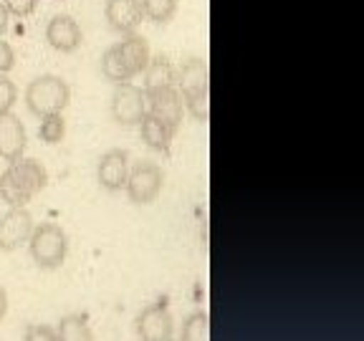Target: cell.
<instances>
[{
  "label": "cell",
  "instance_id": "cell-1",
  "mask_svg": "<svg viewBox=\"0 0 364 341\" xmlns=\"http://www.w3.org/2000/svg\"><path fill=\"white\" fill-rule=\"evenodd\" d=\"M48 185V172L38 159H16L0 172V200L11 207H26Z\"/></svg>",
  "mask_w": 364,
  "mask_h": 341
},
{
  "label": "cell",
  "instance_id": "cell-2",
  "mask_svg": "<svg viewBox=\"0 0 364 341\" xmlns=\"http://www.w3.org/2000/svg\"><path fill=\"white\" fill-rule=\"evenodd\" d=\"M177 91L182 104L195 119L208 124L210 121V74L205 58H188L177 66Z\"/></svg>",
  "mask_w": 364,
  "mask_h": 341
},
{
  "label": "cell",
  "instance_id": "cell-3",
  "mask_svg": "<svg viewBox=\"0 0 364 341\" xmlns=\"http://www.w3.org/2000/svg\"><path fill=\"white\" fill-rule=\"evenodd\" d=\"M68 104H71V86L56 74H41L26 86V107L38 119L48 114H63Z\"/></svg>",
  "mask_w": 364,
  "mask_h": 341
},
{
  "label": "cell",
  "instance_id": "cell-4",
  "mask_svg": "<svg viewBox=\"0 0 364 341\" xmlns=\"http://www.w3.org/2000/svg\"><path fill=\"white\" fill-rule=\"evenodd\" d=\"M28 250L36 266L43 268V271H53L68 256L66 230L61 225H56V222H41V225L33 227V233H31Z\"/></svg>",
  "mask_w": 364,
  "mask_h": 341
},
{
  "label": "cell",
  "instance_id": "cell-5",
  "mask_svg": "<svg viewBox=\"0 0 364 341\" xmlns=\"http://www.w3.org/2000/svg\"><path fill=\"white\" fill-rule=\"evenodd\" d=\"M162 185H165V172L157 162H136L134 167H129V175H127L124 193L127 197L134 205H152L154 200L162 193Z\"/></svg>",
  "mask_w": 364,
  "mask_h": 341
},
{
  "label": "cell",
  "instance_id": "cell-6",
  "mask_svg": "<svg viewBox=\"0 0 364 341\" xmlns=\"http://www.w3.org/2000/svg\"><path fill=\"white\" fill-rule=\"evenodd\" d=\"M147 114V99L144 89H139L132 81L114 84L112 94V119L122 126H139L142 117Z\"/></svg>",
  "mask_w": 364,
  "mask_h": 341
},
{
  "label": "cell",
  "instance_id": "cell-7",
  "mask_svg": "<svg viewBox=\"0 0 364 341\" xmlns=\"http://www.w3.org/2000/svg\"><path fill=\"white\" fill-rule=\"evenodd\" d=\"M134 324L139 341H175V316L165 298L142 308Z\"/></svg>",
  "mask_w": 364,
  "mask_h": 341
},
{
  "label": "cell",
  "instance_id": "cell-8",
  "mask_svg": "<svg viewBox=\"0 0 364 341\" xmlns=\"http://www.w3.org/2000/svg\"><path fill=\"white\" fill-rule=\"evenodd\" d=\"M144 99H147V114H152L154 119L167 124L177 134L185 117V104L177 86H159V89H144Z\"/></svg>",
  "mask_w": 364,
  "mask_h": 341
},
{
  "label": "cell",
  "instance_id": "cell-9",
  "mask_svg": "<svg viewBox=\"0 0 364 341\" xmlns=\"http://www.w3.org/2000/svg\"><path fill=\"white\" fill-rule=\"evenodd\" d=\"M46 40L53 51L58 53H74L84 43V31H81L79 21L68 13H58L48 21L46 26Z\"/></svg>",
  "mask_w": 364,
  "mask_h": 341
},
{
  "label": "cell",
  "instance_id": "cell-10",
  "mask_svg": "<svg viewBox=\"0 0 364 341\" xmlns=\"http://www.w3.org/2000/svg\"><path fill=\"white\" fill-rule=\"evenodd\" d=\"M33 215L28 207H11L6 215L0 217V250H16L23 243H28L33 233Z\"/></svg>",
  "mask_w": 364,
  "mask_h": 341
},
{
  "label": "cell",
  "instance_id": "cell-11",
  "mask_svg": "<svg viewBox=\"0 0 364 341\" xmlns=\"http://www.w3.org/2000/svg\"><path fill=\"white\" fill-rule=\"evenodd\" d=\"M104 18H107L109 28L119 36H132L142 26L144 13L139 0H107L104 3Z\"/></svg>",
  "mask_w": 364,
  "mask_h": 341
},
{
  "label": "cell",
  "instance_id": "cell-12",
  "mask_svg": "<svg viewBox=\"0 0 364 341\" xmlns=\"http://www.w3.org/2000/svg\"><path fill=\"white\" fill-rule=\"evenodd\" d=\"M129 175V154L124 149H109L99 157L97 165V180L107 193H119L127 185Z\"/></svg>",
  "mask_w": 364,
  "mask_h": 341
},
{
  "label": "cell",
  "instance_id": "cell-13",
  "mask_svg": "<svg viewBox=\"0 0 364 341\" xmlns=\"http://www.w3.org/2000/svg\"><path fill=\"white\" fill-rule=\"evenodd\" d=\"M26 144H28V136H26L23 121L13 112L0 114V157L11 165L23 157Z\"/></svg>",
  "mask_w": 364,
  "mask_h": 341
},
{
  "label": "cell",
  "instance_id": "cell-14",
  "mask_svg": "<svg viewBox=\"0 0 364 341\" xmlns=\"http://www.w3.org/2000/svg\"><path fill=\"white\" fill-rule=\"evenodd\" d=\"M117 45V51L122 53V58H124V63L129 66V71L134 76H142L144 68H147L149 58H152V51H149V43L147 38H142V36H127L124 40H119Z\"/></svg>",
  "mask_w": 364,
  "mask_h": 341
},
{
  "label": "cell",
  "instance_id": "cell-15",
  "mask_svg": "<svg viewBox=\"0 0 364 341\" xmlns=\"http://www.w3.org/2000/svg\"><path fill=\"white\" fill-rule=\"evenodd\" d=\"M139 134H142V142L147 144L149 149L170 154L175 131H172L167 124H162L159 119H154L152 114H144L142 117V121H139Z\"/></svg>",
  "mask_w": 364,
  "mask_h": 341
},
{
  "label": "cell",
  "instance_id": "cell-16",
  "mask_svg": "<svg viewBox=\"0 0 364 341\" xmlns=\"http://www.w3.org/2000/svg\"><path fill=\"white\" fill-rule=\"evenodd\" d=\"M177 84V66L167 56H152L144 68V89H159V86Z\"/></svg>",
  "mask_w": 364,
  "mask_h": 341
},
{
  "label": "cell",
  "instance_id": "cell-17",
  "mask_svg": "<svg viewBox=\"0 0 364 341\" xmlns=\"http://www.w3.org/2000/svg\"><path fill=\"white\" fill-rule=\"evenodd\" d=\"M102 76L107 81H112V84H124V81L134 79V74L124 63L122 53L117 51V45H109L107 51L102 53Z\"/></svg>",
  "mask_w": 364,
  "mask_h": 341
},
{
  "label": "cell",
  "instance_id": "cell-18",
  "mask_svg": "<svg viewBox=\"0 0 364 341\" xmlns=\"http://www.w3.org/2000/svg\"><path fill=\"white\" fill-rule=\"evenodd\" d=\"M56 334H58V341H94V331H91L86 316H76V313L63 316L61 321H58Z\"/></svg>",
  "mask_w": 364,
  "mask_h": 341
},
{
  "label": "cell",
  "instance_id": "cell-19",
  "mask_svg": "<svg viewBox=\"0 0 364 341\" xmlns=\"http://www.w3.org/2000/svg\"><path fill=\"white\" fill-rule=\"evenodd\" d=\"M139 6H142L144 21L154 23V26H167L177 16L180 0H139Z\"/></svg>",
  "mask_w": 364,
  "mask_h": 341
},
{
  "label": "cell",
  "instance_id": "cell-20",
  "mask_svg": "<svg viewBox=\"0 0 364 341\" xmlns=\"http://www.w3.org/2000/svg\"><path fill=\"white\" fill-rule=\"evenodd\" d=\"M38 136L41 142L46 144H61L63 136H66V119L63 114H48V117H41V126H38Z\"/></svg>",
  "mask_w": 364,
  "mask_h": 341
},
{
  "label": "cell",
  "instance_id": "cell-21",
  "mask_svg": "<svg viewBox=\"0 0 364 341\" xmlns=\"http://www.w3.org/2000/svg\"><path fill=\"white\" fill-rule=\"evenodd\" d=\"M182 341H210V316H208V311H195L185 321Z\"/></svg>",
  "mask_w": 364,
  "mask_h": 341
},
{
  "label": "cell",
  "instance_id": "cell-22",
  "mask_svg": "<svg viewBox=\"0 0 364 341\" xmlns=\"http://www.w3.org/2000/svg\"><path fill=\"white\" fill-rule=\"evenodd\" d=\"M18 102V86L8 79V74H0V114L13 112Z\"/></svg>",
  "mask_w": 364,
  "mask_h": 341
},
{
  "label": "cell",
  "instance_id": "cell-23",
  "mask_svg": "<svg viewBox=\"0 0 364 341\" xmlns=\"http://www.w3.org/2000/svg\"><path fill=\"white\" fill-rule=\"evenodd\" d=\"M23 341H58V334L48 324H28L26 334H23Z\"/></svg>",
  "mask_w": 364,
  "mask_h": 341
},
{
  "label": "cell",
  "instance_id": "cell-24",
  "mask_svg": "<svg viewBox=\"0 0 364 341\" xmlns=\"http://www.w3.org/2000/svg\"><path fill=\"white\" fill-rule=\"evenodd\" d=\"M3 6L8 8V13L16 18H28L36 13V8H38L41 0H0Z\"/></svg>",
  "mask_w": 364,
  "mask_h": 341
},
{
  "label": "cell",
  "instance_id": "cell-25",
  "mask_svg": "<svg viewBox=\"0 0 364 341\" xmlns=\"http://www.w3.org/2000/svg\"><path fill=\"white\" fill-rule=\"evenodd\" d=\"M16 68V51L8 40L0 38V74H11Z\"/></svg>",
  "mask_w": 364,
  "mask_h": 341
},
{
  "label": "cell",
  "instance_id": "cell-26",
  "mask_svg": "<svg viewBox=\"0 0 364 341\" xmlns=\"http://www.w3.org/2000/svg\"><path fill=\"white\" fill-rule=\"evenodd\" d=\"M8 26H11V13H8V8L0 3V38H3V33L8 31Z\"/></svg>",
  "mask_w": 364,
  "mask_h": 341
},
{
  "label": "cell",
  "instance_id": "cell-27",
  "mask_svg": "<svg viewBox=\"0 0 364 341\" xmlns=\"http://www.w3.org/2000/svg\"><path fill=\"white\" fill-rule=\"evenodd\" d=\"M6 313H8V291L0 286V321L6 318Z\"/></svg>",
  "mask_w": 364,
  "mask_h": 341
},
{
  "label": "cell",
  "instance_id": "cell-28",
  "mask_svg": "<svg viewBox=\"0 0 364 341\" xmlns=\"http://www.w3.org/2000/svg\"><path fill=\"white\" fill-rule=\"evenodd\" d=\"M180 341H182V339H180Z\"/></svg>",
  "mask_w": 364,
  "mask_h": 341
}]
</instances>
